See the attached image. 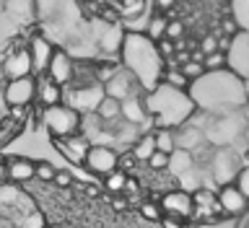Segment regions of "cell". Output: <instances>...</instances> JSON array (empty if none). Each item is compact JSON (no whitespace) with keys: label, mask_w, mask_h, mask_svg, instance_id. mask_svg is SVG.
<instances>
[{"label":"cell","mask_w":249,"mask_h":228,"mask_svg":"<svg viewBox=\"0 0 249 228\" xmlns=\"http://www.w3.org/2000/svg\"><path fill=\"white\" fill-rule=\"evenodd\" d=\"M104 93H107L109 99L124 101V99H132V96H138V93H143V91H140V86H138L135 78H132L124 68H120V70H117V73L104 83Z\"/></svg>","instance_id":"obj_12"},{"label":"cell","mask_w":249,"mask_h":228,"mask_svg":"<svg viewBox=\"0 0 249 228\" xmlns=\"http://www.w3.org/2000/svg\"><path fill=\"white\" fill-rule=\"evenodd\" d=\"M138 213H140V218L143 221H151V223H159L161 218H163V213H161V205L159 202H140V208H138Z\"/></svg>","instance_id":"obj_32"},{"label":"cell","mask_w":249,"mask_h":228,"mask_svg":"<svg viewBox=\"0 0 249 228\" xmlns=\"http://www.w3.org/2000/svg\"><path fill=\"white\" fill-rule=\"evenodd\" d=\"M112 208L117 210V213H124V210L130 208V202H127V200H122V197H114V200H112Z\"/></svg>","instance_id":"obj_44"},{"label":"cell","mask_w":249,"mask_h":228,"mask_svg":"<svg viewBox=\"0 0 249 228\" xmlns=\"http://www.w3.org/2000/svg\"><path fill=\"white\" fill-rule=\"evenodd\" d=\"M104 86L101 83H89V86H65L62 88V104L75 109L78 114H96L99 104L104 101Z\"/></svg>","instance_id":"obj_5"},{"label":"cell","mask_w":249,"mask_h":228,"mask_svg":"<svg viewBox=\"0 0 249 228\" xmlns=\"http://www.w3.org/2000/svg\"><path fill=\"white\" fill-rule=\"evenodd\" d=\"M36 3V21H50L60 13V0H34Z\"/></svg>","instance_id":"obj_30"},{"label":"cell","mask_w":249,"mask_h":228,"mask_svg":"<svg viewBox=\"0 0 249 228\" xmlns=\"http://www.w3.org/2000/svg\"><path fill=\"white\" fill-rule=\"evenodd\" d=\"M96 117L101 120V124H104L107 130H112L114 124L122 120V101L104 96V101H101V104H99V109H96Z\"/></svg>","instance_id":"obj_22"},{"label":"cell","mask_w":249,"mask_h":228,"mask_svg":"<svg viewBox=\"0 0 249 228\" xmlns=\"http://www.w3.org/2000/svg\"><path fill=\"white\" fill-rule=\"evenodd\" d=\"M36 101L42 104V109L62 104V86L52 83L47 75H39L36 78Z\"/></svg>","instance_id":"obj_21"},{"label":"cell","mask_w":249,"mask_h":228,"mask_svg":"<svg viewBox=\"0 0 249 228\" xmlns=\"http://www.w3.org/2000/svg\"><path fill=\"white\" fill-rule=\"evenodd\" d=\"M195 166V156L187 153V151H174L169 156V169L171 174H184V171H190Z\"/></svg>","instance_id":"obj_25"},{"label":"cell","mask_w":249,"mask_h":228,"mask_svg":"<svg viewBox=\"0 0 249 228\" xmlns=\"http://www.w3.org/2000/svg\"><path fill=\"white\" fill-rule=\"evenodd\" d=\"M0 228H16L11 221H5V218H0Z\"/></svg>","instance_id":"obj_49"},{"label":"cell","mask_w":249,"mask_h":228,"mask_svg":"<svg viewBox=\"0 0 249 228\" xmlns=\"http://www.w3.org/2000/svg\"><path fill=\"white\" fill-rule=\"evenodd\" d=\"M151 171H166L169 169V153H161V151H156L151 158H148V163H145Z\"/></svg>","instance_id":"obj_35"},{"label":"cell","mask_w":249,"mask_h":228,"mask_svg":"<svg viewBox=\"0 0 249 228\" xmlns=\"http://www.w3.org/2000/svg\"><path fill=\"white\" fill-rule=\"evenodd\" d=\"M223 31H226V34L236 31V21H233V18H226V21H223Z\"/></svg>","instance_id":"obj_47"},{"label":"cell","mask_w":249,"mask_h":228,"mask_svg":"<svg viewBox=\"0 0 249 228\" xmlns=\"http://www.w3.org/2000/svg\"><path fill=\"white\" fill-rule=\"evenodd\" d=\"M156 8H159L161 13H171V8L177 5V0H153Z\"/></svg>","instance_id":"obj_43"},{"label":"cell","mask_w":249,"mask_h":228,"mask_svg":"<svg viewBox=\"0 0 249 228\" xmlns=\"http://www.w3.org/2000/svg\"><path fill=\"white\" fill-rule=\"evenodd\" d=\"M184 36V23L174 18V21H169V26H166V39H171V42H179V39Z\"/></svg>","instance_id":"obj_38"},{"label":"cell","mask_w":249,"mask_h":228,"mask_svg":"<svg viewBox=\"0 0 249 228\" xmlns=\"http://www.w3.org/2000/svg\"><path fill=\"white\" fill-rule=\"evenodd\" d=\"M138 190H140V184L135 182V179H127V184H124V192H127V194H138Z\"/></svg>","instance_id":"obj_46"},{"label":"cell","mask_w":249,"mask_h":228,"mask_svg":"<svg viewBox=\"0 0 249 228\" xmlns=\"http://www.w3.org/2000/svg\"><path fill=\"white\" fill-rule=\"evenodd\" d=\"M127 179H130V174H124L122 169H117V171H112V174H107L101 184H104V190H107L109 194H120V192H124Z\"/></svg>","instance_id":"obj_27"},{"label":"cell","mask_w":249,"mask_h":228,"mask_svg":"<svg viewBox=\"0 0 249 228\" xmlns=\"http://www.w3.org/2000/svg\"><path fill=\"white\" fill-rule=\"evenodd\" d=\"M54 47L47 42L44 36H31L29 39V54H31V68H34V78L47 75V68H50Z\"/></svg>","instance_id":"obj_15"},{"label":"cell","mask_w":249,"mask_h":228,"mask_svg":"<svg viewBox=\"0 0 249 228\" xmlns=\"http://www.w3.org/2000/svg\"><path fill=\"white\" fill-rule=\"evenodd\" d=\"M54 174H57V169H54L50 161H36V166H34V179H39V182H52Z\"/></svg>","instance_id":"obj_34"},{"label":"cell","mask_w":249,"mask_h":228,"mask_svg":"<svg viewBox=\"0 0 249 228\" xmlns=\"http://www.w3.org/2000/svg\"><path fill=\"white\" fill-rule=\"evenodd\" d=\"M184 228H197V226H192V223H184Z\"/></svg>","instance_id":"obj_51"},{"label":"cell","mask_w":249,"mask_h":228,"mask_svg":"<svg viewBox=\"0 0 249 228\" xmlns=\"http://www.w3.org/2000/svg\"><path fill=\"white\" fill-rule=\"evenodd\" d=\"M161 83H166V86H171V88H177V91H190V86H192L182 75V70H179V68H166V70H163Z\"/></svg>","instance_id":"obj_28"},{"label":"cell","mask_w":249,"mask_h":228,"mask_svg":"<svg viewBox=\"0 0 249 228\" xmlns=\"http://www.w3.org/2000/svg\"><path fill=\"white\" fill-rule=\"evenodd\" d=\"M218 202H221L223 215H231V218H241L249 210V200L236 190V184L221 187V190H218Z\"/></svg>","instance_id":"obj_14"},{"label":"cell","mask_w":249,"mask_h":228,"mask_svg":"<svg viewBox=\"0 0 249 228\" xmlns=\"http://www.w3.org/2000/svg\"><path fill=\"white\" fill-rule=\"evenodd\" d=\"M83 166H86V171H91L93 176L104 179L107 174H112V171L120 169V153H117L112 145L91 143L89 153H86V158H83Z\"/></svg>","instance_id":"obj_7"},{"label":"cell","mask_w":249,"mask_h":228,"mask_svg":"<svg viewBox=\"0 0 249 228\" xmlns=\"http://www.w3.org/2000/svg\"><path fill=\"white\" fill-rule=\"evenodd\" d=\"M122 39H124V31L120 29V23H109V26L104 29V34H101V39H99V47L104 52H117L120 54Z\"/></svg>","instance_id":"obj_23"},{"label":"cell","mask_w":249,"mask_h":228,"mask_svg":"<svg viewBox=\"0 0 249 228\" xmlns=\"http://www.w3.org/2000/svg\"><path fill=\"white\" fill-rule=\"evenodd\" d=\"M174 143H177V151H187V153H197L200 148H205V132L200 127H192L190 122L182 124L179 130H174Z\"/></svg>","instance_id":"obj_16"},{"label":"cell","mask_w":249,"mask_h":228,"mask_svg":"<svg viewBox=\"0 0 249 228\" xmlns=\"http://www.w3.org/2000/svg\"><path fill=\"white\" fill-rule=\"evenodd\" d=\"M8 184V169H5V161L0 158V190Z\"/></svg>","instance_id":"obj_45"},{"label":"cell","mask_w":249,"mask_h":228,"mask_svg":"<svg viewBox=\"0 0 249 228\" xmlns=\"http://www.w3.org/2000/svg\"><path fill=\"white\" fill-rule=\"evenodd\" d=\"M192 202H195V210H192V218H190L192 223H215L218 218H223L221 202H218V192L208 190V187L195 190Z\"/></svg>","instance_id":"obj_9"},{"label":"cell","mask_w":249,"mask_h":228,"mask_svg":"<svg viewBox=\"0 0 249 228\" xmlns=\"http://www.w3.org/2000/svg\"><path fill=\"white\" fill-rule=\"evenodd\" d=\"M145 109L156 127L163 130H179L197 112L190 91H177L166 83L156 86L151 93H145Z\"/></svg>","instance_id":"obj_3"},{"label":"cell","mask_w":249,"mask_h":228,"mask_svg":"<svg viewBox=\"0 0 249 228\" xmlns=\"http://www.w3.org/2000/svg\"><path fill=\"white\" fill-rule=\"evenodd\" d=\"M3 13L18 26H29L36 21V3L34 0H5Z\"/></svg>","instance_id":"obj_17"},{"label":"cell","mask_w":249,"mask_h":228,"mask_svg":"<svg viewBox=\"0 0 249 228\" xmlns=\"http://www.w3.org/2000/svg\"><path fill=\"white\" fill-rule=\"evenodd\" d=\"M23 228H47V218L42 210H31V213L23 218Z\"/></svg>","instance_id":"obj_36"},{"label":"cell","mask_w":249,"mask_h":228,"mask_svg":"<svg viewBox=\"0 0 249 228\" xmlns=\"http://www.w3.org/2000/svg\"><path fill=\"white\" fill-rule=\"evenodd\" d=\"M159 205H161V213L163 215H171V218H179V221H190L192 218V210H195V202H192V194L187 190H169L159 197Z\"/></svg>","instance_id":"obj_11"},{"label":"cell","mask_w":249,"mask_h":228,"mask_svg":"<svg viewBox=\"0 0 249 228\" xmlns=\"http://www.w3.org/2000/svg\"><path fill=\"white\" fill-rule=\"evenodd\" d=\"M179 70H182V75H184L190 83H195L197 78L205 75V68H202V62H195V60H187L184 65H179Z\"/></svg>","instance_id":"obj_33"},{"label":"cell","mask_w":249,"mask_h":228,"mask_svg":"<svg viewBox=\"0 0 249 228\" xmlns=\"http://www.w3.org/2000/svg\"><path fill=\"white\" fill-rule=\"evenodd\" d=\"M166 26H169V18L163 13H156V16L148 18V31H145V34L151 36L153 42H159V39L166 36Z\"/></svg>","instance_id":"obj_29"},{"label":"cell","mask_w":249,"mask_h":228,"mask_svg":"<svg viewBox=\"0 0 249 228\" xmlns=\"http://www.w3.org/2000/svg\"><path fill=\"white\" fill-rule=\"evenodd\" d=\"M122 120L130 122V124H138V127H143V124L151 120V117H148V109H145V93H138V96L122 101Z\"/></svg>","instance_id":"obj_20"},{"label":"cell","mask_w":249,"mask_h":228,"mask_svg":"<svg viewBox=\"0 0 249 228\" xmlns=\"http://www.w3.org/2000/svg\"><path fill=\"white\" fill-rule=\"evenodd\" d=\"M200 52L205 54H213V52H218V36H202V42H200Z\"/></svg>","instance_id":"obj_40"},{"label":"cell","mask_w":249,"mask_h":228,"mask_svg":"<svg viewBox=\"0 0 249 228\" xmlns=\"http://www.w3.org/2000/svg\"><path fill=\"white\" fill-rule=\"evenodd\" d=\"M73 73H75V60L70 57L65 50H57V47H54L50 68H47V78H50L52 83H57V86L65 88V86L73 83Z\"/></svg>","instance_id":"obj_13"},{"label":"cell","mask_w":249,"mask_h":228,"mask_svg":"<svg viewBox=\"0 0 249 228\" xmlns=\"http://www.w3.org/2000/svg\"><path fill=\"white\" fill-rule=\"evenodd\" d=\"M47 228H65V226H60V223H52V226H47Z\"/></svg>","instance_id":"obj_50"},{"label":"cell","mask_w":249,"mask_h":228,"mask_svg":"<svg viewBox=\"0 0 249 228\" xmlns=\"http://www.w3.org/2000/svg\"><path fill=\"white\" fill-rule=\"evenodd\" d=\"M3 101L8 109H26L36 101V78H18V81H5L3 86Z\"/></svg>","instance_id":"obj_8"},{"label":"cell","mask_w":249,"mask_h":228,"mask_svg":"<svg viewBox=\"0 0 249 228\" xmlns=\"http://www.w3.org/2000/svg\"><path fill=\"white\" fill-rule=\"evenodd\" d=\"M143 0H124V16L127 18H135V16L143 13Z\"/></svg>","instance_id":"obj_39"},{"label":"cell","mask_w":249,"mask_h":228,"mask_svg":"<svg viewBox=\"0 0 249 228\" xmlns=\"http://www.w3.org/2000/svg\"><path fill=\"white\" fill-rule=\"evenodd\" d=\"M190 96L195 106L205 112H233L247 104V86L239 73L226 68L197 78L190 86Z\"/></svg>","instance_id":"obj_1"},{"label":"cell","mask_w":249,"mask_h":228,"mask_svg":"<svg viewBox=\"0 0 249 228\" xmlns=\"http://www.w3.org/2000/svg\"><path fill=\"white\" fill-rule=\"evenodd\" d=\"M3 3H5V0H3Z\"/></svg>","instance_id":"obj_52"},{"label":"cell","mask_w":249,"mask_h":228,"mask_svg":"<svg viewBox=\"0 0 249 228\" xmlns=\"http://www.w3.org/2000/svg\"><path fill=\"white\" fill-rule=\"evenodd\" d=\"M54 145H57V151L65 156V158H70L73 163H83L86 153H89V148H91V140L86 135H70V138L54 140Z\"/></svg>","instance_id":"obj_18"},{"label":"cell","mask_w":249,"mask_h":228,"mask_svg":"<svg viewBox=\"0 0 249 228\" xmlns=\"http://www.w3.org/2000/svg\"><path fill=\"white\" fill-rule=\"evenodd\" d=\"M120 62L138 81L143 93H151L156 86H161L166 62L161 60L159 50H156V42L145 31H127L124 34L122 50H120Z\"/></svg>","instance_id":"obj_2"},{"label":"cell","mask_w":249,"mask_h":228,"mask_svg":"<svg viewBox=\"0 0 249 228\" xmlns=\"http://www.w3.org/2000/svg\"><path fill=\"white\" fill-rule=\"evenodd\" d=\"M153 138H156V151H161V153H169V156L177 151V143H174V130L156 127V130H153Z\"/></svg>","instance_id":"obj_26"},{"label":"cell","mask_w":249,"mask_h":228,"mask_svg":"<svg viewBox=\"0 0 249 228\" xmlns=\"http://www.w3.org/2000/svg\"><path fill=\"white\" fill-rule=\"evenodd\" d=\"M34 166L36 161L31 158H23V156H13V158L5 161V169H8V182L13 184H26L34 179Z\"/></svg>","instance_id":"obj_19"},{"label":"cell","mask_w":249,"mask_h":228,"mask_svg":"<svg viewBox=\"0 0 249 228\" xmlns=\"http://www.w3.org/2000/svg\"><path fill=\"white\" fill-rule=\"evenodd\" d=\"M202 68H205V73L226 70V68H229V57H226V52H213V54H208V57L202 60Z\"/></svg>","instance_id":"obj_31"},{"label":"cell","mask_w":249,"mask_h":228,"mask_svg":"<svg viewBox=\"0 0 249 228\" xmlns=\"http://www.w3.org/2000/svg\"><path fill=\"white\" fill-rule=\"evenodd\" d=\"M52 184L65 190V187L73 184V174H70V171H57V174H54V179H52Z\"/></svg>","instance_id":"obj_41"},{"label":"cell","mask_w":249,"mask_h":228,"mask_svg":"<svg viewBox=\"0 0 249 228\" xmlns=\"http://www.w3.org/2000/svg\"><path fill=\"white\" fill-rule=\"evenodd\" d=\"M241 169H244L241 156L233 151V148H229V145L215 148L213 156H210V174H213V179H215L221 187L233 184V179L239 176Z\"/></svg>","instance_id":"obj_6"},{"label":"cell","mask_w":249,"mask_h":228,"mask_svg":"<svg viewBox=\"0 0 249 228\" xmlns=\"http://www.w3.org/2000/svg\"><path fill=\"white\" fill-rule=\"evenodd\" d=\"M233 184H236V190L249 200V163H244V169L239 171V176L233 179Z\"/></svg>","instance_id":"obj_37"},{"label":"cell","mask_w":249,"mask_h":228,"mask_svg":"<svg viewBox=\"0 0 249 228\" xmlns=\"http://www.w3.org/2000/svg\"><path fill=\"white\" fill-rule=\"evenodd\" d=\"M236 228H249V210H247L244 215H241V221H239V226H236Z\"/></svg>","instance_id":"obj_48"},{"label":"cell","mask_w":249,"mask_h":228,"mask_svg":"<svg viewBox=\"0 0 249 228\" xmlns=\"http://www.w3.org/2000/svg\"><path fill=\"white\" fill-rule=\"evenodd\" d=\"M0 73L8 81H18V78H29L34 75V68H31V54H29V42L11 50L3 57V65H0Z\"/></svg>","instance_id":"obj_10"},{"label":"cell","mask_w":249,"mask_h":228,"mask_svg":"<svg viewBox=\"0 0 249 228\" xmlns=\"http://www.w3.org/2000/svg\"><path fill=\"white\" fill-rule=\"evenodd\" d=\"M161 228H184V221H179V218H171V215H163L159 221Z\"/></svg>","instance_id":"obj_42"},{"label":"cell","mask_w":249,"mask_h":228,"mask_svg":"<svg viewBox=\"0 0 249 228\" xmlns=\"http://www.w3.org/2000/svg\"><path fill=\"white\" fill-rule=\"evenodd\" d=\"M130 153L135 156L138 163H148V158H151V156L156 153V138H153V132H145V135H140V140L130 148Z\"/></svg>","instance_id":"obj_24"},{"label":"cell","mask_w":249,"mask_h":228,"mask_svg":"<svg viewBox=\"0 0 249 228\" xmlns=\"http://www.w3.org/2000/svg\"><path fill=\"white\" fill-rule=\"evenodd\" d=\"M42 124L50 130L54 140L70 138V135H78V130H81V114L75 109H70L68 104H57V106L42 109Z\"/></svg>","instance_id":"obj_4"}]
</instances>
